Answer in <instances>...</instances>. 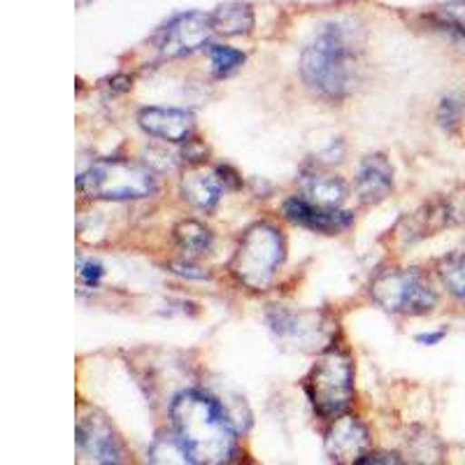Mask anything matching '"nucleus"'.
<instances>
[{"mask_svg":"<svg viewBox=\"0 0 465 465\" xmlns=\"http://www.w3.org/2000/svg\"><path fill=\"white\" fill-rule=\"evenodd\" d=\"M174 433L203 465H226L238 454V433L223 405L203 391H182L170 405Z\"/></svg>","mask_w":465,"mask_h":465,"instance_id":"f257e3e1","label":"nucleus"},{"mask_svg":"<svg viewBox=\"0 0 465 465\" xmlns=\"http://www.w3.org/2000/svg\"><path fill=\"white\" fill-rule=\"evenodd\" d=\"M305 84L326 101H340L351 91L356 77V49L351 31L340 22H328L314 33L301 56Z\"/></svg>","mask_w":465,"mask_h":465,"instance_id":"f03ea898","label":"nucleus"},{"mask_svg":"<svg viewBox=\"0 0 465 465\" xmlns=\"http://www.w3.org/2000/svg\"><path fill=\"white\" fill-rule=\"evenodd\" d=\"M77 189L94 201H140L156 191V177L138 161L103 159L80 174Z\"/></svg>","mask_w":465,"mask_h":465,"instance_id":"7ed1b4c3","label":"nucleus"},{"mask_svg":"<svg viewBox=\"0 0 465 465\" xmlns=\"http://www.w3.org/2000/svg\"><path fill=\"white\" fill-rule=\"evenodd\" d=\"M305 391L314 412L322 419H338L354 398V363L347 351L326 349L305 380Z\"/></svg>","mask_w":465,"mask_h":465,"instance_id":"20e7f679","label":"nucleus"},{"mask_svg":"<svg viewBox=\"0 0 465 465\" xmlns=\"http://www.w3.org/2000/svg\"><path fill=\"white\" fill-rule=\"evenodd\" d=\"M286 244L282 232L270 223H254L244 231L231 259L232 277L247 289L263 291L284 263Z\"/></svg>","mask_w":465,"mask_h":465,"instance_id":"39448f33","label":"nucleus"},{"mask_svg":"<svg viewBox=\"0 0 465 465\" xmlns=\"http://www.w3.org/2000/svg\"><path fill=\"white\" fill-rule=\"evenodd\" d=\"M371 293L372 301L384 307L386 312L407 317L430 312L438 302L430 280L417 268L384 270L372 280Z\"/></svg>","mask_w":465,"mask_h":465,"instance_id":"423d86ee","label":"nucleus"},{"mask_svg":"<svg viewBox=\"0 0 465 465\" xmlns=\"http://www.w3.org/2000/svg\"><path fill=\"white\" fill-rule=\"evenodd\" d=\"M74 435V465H124L122 438L98 410L80 414Z\"/></svg>","mask_w":465,"mask_h":465,"instance_id":"0eeeda50","label":"nucleus"},{"mask_svg":"<svg viewBox=\"0 0 465 465\" xmlns=\"http://www.w3.org/2000/svg\"><path fill=\"white\" fill-rule=\"evenodd\" d=\"M212 33H214V26H212L210 15L198 10L182 12L156 31L153 45L165 58H180L205 47Z\"/></svg>","mask_w":465,"mask_h":465,"instance_id":"6e6552de","label":"nucleus"},{"mask_svg":"<svg viewBox=\"0 0 465 465\" xmlns=\"http://www.w3.org/2000/svg\"><path fill=\"white\" fill-rule=\"evenodd\" d=\"M326 454L333 465H359L372 454V440L363 421L356 417L333 419L326 433Z\"/></svg>","mask_w":465,"mask_h":465,"instance_id":"1a4fd4ad","label":"nucleus"},{"mask_svg":"<svg viewBox=\"0 0 465 465\" xmlns=\"http://www.w3.org/2000/svg\"><path fill=\"white\" fill-rule=\"evenodd\" d=\"M138 124L144 133L161 138L163 143H191L196 131L193 114L177 107H144L138 114Z\"/></svg>","mask_w":465,"mask_h":465,"instance_id":"9d476101","label":"nucleus"},{"mask_svg":"<svg viewBox=\"0 0 465 465\" xmlns=\"http://www.w3.org/2000/svg\"><path fill=\"white\" fill-rule=\"evenodd\" d=\"M282 210H284V217L296 223V226L323 232V235H338V232L347 231L354 222V217L349 212L319 207L314 203L305 201V198H289Z\"/></svg>","mask_w":465,"mask_h":465,"instance_id":"9b49d317","label":"nucleus"},{"mask_svg":"<svg viewBox=\"0 0 465 465\" xmlns=\"http://www.w3.org/2000/svg\"><path fill=\"white\" fill-rule=\"evenodd\" d=\"M268 323L277 338L289 344H310L314 338H322V317L317 312H296L286 307H272L268 312Z\"/></svg>","mask_w":465,"mask_h":465,"instance_id":"f8f14e48","label":"nucleus"},{"mask_svg":"<svg viewBox=\"0 0 465 465\" xmlns=\"http://www.w3.org/2000/svg\"><path fill=\"white\" fill-rule=\"evenodd\" d=\"M393 191V168L391 163L375 153L361 163L356 174V193L363 203H380Z\"/></svg>","mask_w":465,"mask_h":465,"instance_id":"ddd939ff","label":"nucleus"},{"mask_svg":"<svg viewBox=\"0 0 465 465\" xmlns=\"http://www.w3.org/2000/svg\"><path fill=\"white\" fill-rule=\"evenodd\" d=\"M212 26L222 35L235 37V35H249L254 31V7L249 3H240V0H231V3H222L212 12Z\"/></svg>","mask_w":465,"mask_h":465,"instance_id":"4468645a","label":"nucleus"},{"mask_svg":"<svg viewBox=\"0 0 465 465\" xmlns=\"http://www.w3.org/2000/svg\"><path fill=\"white\" fill-rule=\"evenodd\" d=\"M222 191L223 182L219 180L217 174L193 170V173H189L182 180V196H184V201H189L191 205L203 212H212L217 207Z\"/></svg>","mask_w":465,"mask_h":465,"instance_id":"2eb2a0df","label":"nucleus"},{"mask_svg":"<svg viewBox=\"0 0 465 465\" xmlns=\"http://www.w3.org/2000/svg\"><path fill=\"white\" fill-rule=\"evenodd\" d=\"M302 193L305 201L314 203L319 207L338 210L340 203L347 196V186L340 177L326 173H310L302 177Z\"/></svg>","mask_w":465,"mask_h":465,"instance_id":"dca6fc26","label":"nucleus"},{"mask_svg":"<svg viewBox=\"0 0 465 465\" xmlns=\"http://www.w3.org/2000/svg\"><path fill=\"white\" fill-rule=\"evenodd\" d=\"M149 465H203L196 456L186 450L180 438L159 433L149 447Z\"/></svg>","mask_w":465,"mask_h":465,"instance_id":"f3484780","label":"nucleus"},{"mask_svg":"<svg viewBox=\"0 0 465 465\" xmlns=\"http://www.w3.org/2000/svg\"><path fill=\"white\" fill-rule=\"evenodd\" d=\"M174 240H177L182 252H186V254H196V256L207 254V252L212 249V242H214L210 228L203 226L201 222H193V219L182 222L180 226L174 228Z\"/></svg>","mask_w":465,"mask_h":465,"instance_id":"a211bd4d","label":"nucleus"},{"mask_svg":"<svg viewBox=\"0 0 465 465\" xmlns=\"http://www.w3.org/2000/svg\"><path fill=\"white\" fill-rule=\"evenodd\" d=\"M207 58L212 64V73L217 77H231L232 73H238L244 64V54L228 45H207Z\"/></svg>","mask_w":465,"mask_h":465,"instance_id":"6ab92c4d","label":"nucleus"},{"mask_svg":"<svg viewBox=\"0 0 465 465\" xmlns=\"http://www.w3.org/2000/svg\"><path fill=\"white\" fill-rule=\"evenodd\" d=\"M440 280L454 296L465 301V254H451L440 263Z\"/></svg>","mask_w":465,"mask_h":465,"instance_id":"aec40b11","label":"nucleus"},{"mask_svg":"<svg viewBox=\"0 0 465 465\" xmlns=\"http://www.w3.org/2000/svg\"><path fill=\"white\" fill-rule=\"evenodd\" d=\"M463 98H459V95H447V98H442L438 105V122L442 124L444 128H454L456 124L463 119Z\"/></svg>","mask_w":465,"mask_h":465,"instance_id":"412c9836","label":"nucleus"},{"mask_svg":"<svg viewBox=\"0 0 465 465\" xmlns=\"http://www.w3.org/2000/svg\"><path fill=\"white\" fill-rule=\"evenodd\" d=\"M440 15L447 24L460 31L465 35V0H450L440 7Z\"/></svg>","mask_w":465,"mask_h":465,"instance_id":"4be33fe9","label":"nucleus"},{"mask_svg":"<svg viewBox=\"0 0 465 465\" xmlns=\"http://www.w3.org/2000/svg\"><path fill=\"white\" fill-rule=\"evenodd\" d=\"M103 272H105V270H103V265L95 259H84V256L77 259V275H80V280L84 282V284L95 286L101 282Z\"/></svg>","mask_w":465,"mask_h":465,"instance_id":"5701e85b","label":"nucleus"},{"mask_svg":"<svg viewBox=\"0 0 465 465\" xmlns=\"http://www.w3.org/2000/svg\"><path fill=\"white\" fill-rule=\"evenodd\" d=\"M359 465H402L401 460H398V456H391V454H371L365 460H361Z\"/></svg>","mask_w":465,"mask_h":465,"instance_id":"b1692460","label":"nucleus"},{"mask_svg":"<svg viewBox=\"0 0 465 465\" xmlns=\"http://www.w3.org/2000/svg\"><path fill=\"white\" fill-rule=\"evenodd\" d=\"M444 338V331H435V333H421L417 335L419 344H438Z\"/></svg>","mask_w":465,"mask_h":465,"instance_id":"393cba45","label":"nucleus"},{"mask_svg":"<svg viewBox=\"0 0 465 465\" xmlns=\"http://www.w3.org/2000/svg\"><path fill=\"white\" fill-rule=\"evenodd\" d=\"M89 3H94V0H77V7H86Z\"/></svg>","mask_w":465,"mask_h":465,"instance_id":"a878e982","label":"nucleus"}]
</instances>
